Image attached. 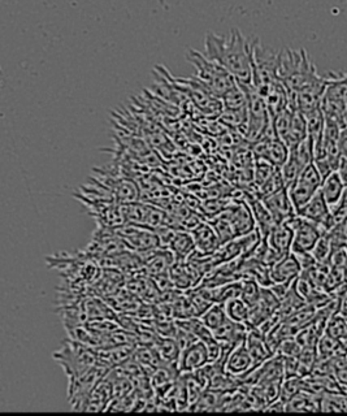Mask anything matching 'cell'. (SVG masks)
Segmentation results:
<instances>
[{
    "label": "cell",
    "instance_id": "cell-1",
    "mask_svg": "<svg viewBox=\"0 0 347 416\" xmlns=\"http://www.w3.org/2000/svg\"><path fill=\"white\" fill-rule=\"evenodd\" d=\"M205 56L236 79L239 84L253 81V42L246 40L242 33L233 29L229 38L213 33L205 35Z\"/></svg>",
    "mask_w": 347,
    "mask_h": 416
},
{
    "label": "cell",
    "instance_id": "cell-2",
    "mask_svg": "<svg viewBox=\"0 0 347 416\" xmlns=\"http://www.w3.org/2000/svg\"><path fill=\"white\" fill-rule=\"evenodd\" d=\"M278 77L284 82L289 93H298L302 89L320 79L315 65L309 60L305 50H286L280 54Z\"/></svg>",
    "mask_w": 347,
    "mask_h": 416
},
{
    "label": "cell",
    "instance_id": "cell-3",
    "mask_svg": "<svg viewBox=\"0 0 347 416\" xmlns=\"http://www.w3.org/2000/svg\"><path fill=\"white\" fill-rule=\"evenodd\" d=\"M186 59L197 69L195 79L198 82L202 84L215 96L222 98L237 85L236 79L227 69H224L220 64L208 59L197 50H189Z\"/></svg>",
    "mask_w": 347,
    "mask_h": 416
},
{
    "label": "cell",
    "instance_id": "cell-4",
    "mask_svg": "<svg viewBox=\"0 0 347 416\" xmlns=\"http://www.w3.org/2000/svg\"><path fill=\"white\" fill-rule=\"evenodd\" d=\"M324 116L336 121L342 129L347 126V73H331L322 101Z\"/></svg>",
    "mask_w": 347,
    "mask_h": 416
},
{
    "label": "cell",
    "instance_id": "cell-5",
    "mask_svg": "<svg viewBox=\"0 0 347 416\" xmlns=\"http://www.w3.org/2000/svg\"><path fill=\"white\" fill-rule=\"evenodd\" d=\"M322 185H323V176L320 174L314 163L302 171L297 181L288 188L289 196L297 213L305 204L309 202V199L322 189Z\"/></svg>",
    "mask_w": 347,
    "mask_h": 416
},
{
    "label": "cell",
    "instance_id": "cell-6",
    "mask_svg": "<svg viewBox=\"0 0 347 416\" xmlns=\"http://www.w3.org/2000/svg\"><path fill=\"white\" fill-rule=\"evenodd\" d=\"M286 223L294 230L292 252H312L320 237L325 233L320 225H317L314 221L302 218L300 215L292 216V219L286 220Z\"/></svg>",
    "mask_w": 347,
    "mask_h": 416
},
{
    "label": "cell",
    "instance_id": "cell-7",
    "mask_svg": "<svg viewBox=\"0 0 347 416\" xmlns=\"http://www.w3.org/2000/svg\"><path fill=\"white\" fill-rule=\"evenodd\" d=\"M116 233L121 237V240L130 250L147 252L160 249L158 233L152 229L144 228L141 225L125 224V227L118 229Z\"/></svg>",
    "mask_w": 347,
    "mask_h": 416
},
{
    "label": "cell",
    "instance_id": "cell-8",
    "mask_svg": "<svg viewBox=\"0 0 347 416\" xmlns=\"http://www.w3.org/2000/svg\"><path fill=\"white\" fill-rule=\"evenodd\" d=\"M297 215L307 220L314 221L324 229L325 233L331 230L336 225L331 216V207L325 201L322 190H319L315 196L309 199V202L300 208Z\"/></svg>",
    "mask_w": 347,
    "mask_h": 416
},
{
    "label": "cell",
    "instance_id": "cell-9",
    "mask_svg": "<svg viewBox=\"0 0 347 416\" xmlns=\"http://www.w3.org/2000/svg\"><path fill=\"white\" fill-rule=\"evenodd\" d=\"M222 213L232 223L237 237L245 236L247 233L256 229V223L254 219L253 211H251V207L247 201L229 204Z\"/></svg>",
    "mask_w": 347,
    "mask_h": 416
},
{
    "label": "cell",
    "instance_id": "cell-10",
    "mask_svg": "<svg viewBox=\"0 0 347 416\" xmlns=\"http://www.w3.org/2000/svg\"><path fill=\"white\" fill-rule=\"evenodd\" d=\"M208 363H210V354H208L207 345L203 341L198 339L182 350L177 366L182 375V373L195 372L198 369L205 367Z\"/></svg>",
    "mask_w": 347,
    "mask_h": 416
},
{
    "label": "cell",
    "instance_id": "cell-11",
    "mask_svg": "<svg viewBox=\"0 0 347 416\" xmlns=\"http://www.w3.org/2000/svg\"><path fill=\"white\" fill-rule=\"evenodd\" d=\"M261 201L268 208L269 213H272L277 224L289 220V219H292V216L297 215L288 188L281 189L271 196H264V198H261Z\"/></svg>",
    "mask_w": 347,
    "mask_h": 416
},
{
    "label": "cell",
    "instance_id": "cell-12",
    "mask_svg": "<svg viewBox=\"0 0 347 416\" xmlns=\"http://www.w3.org/2000/svg\"><path fill=\"white\" fill-rule=\"evenodd\" d=\"M255 369L253 356L249 352L246 342H242L236 346L230 353H229L227 361H225V371L229 375L237 377L238 380L246 376L249 372H251Z\"/></svg>",
    "mask_w": 347,
    "mask_h": 416
},
{
    "label": "cell",
    "instance_id": "cell-13",
    "mask_svg": "<svg viewBox=\"0 0 347 416\" xmlns=\"http://www.w3.org/2000/svg\"><path fill=\"white\" fill-rule=\"evenodd\" d=\"M302 274V267L294 252H289L273 266L269 267V275L272 283H292Z\"/></svg>",
    "mask_w": 347,
    "mask_h": 416
},
{
    "label": "cell",
    "instance_id": "cell-14",
    "mask_svg": "<svg viewBox=\"0 0 347 416\" xmlns=\"http://www.w3.org/2000/svg\"><path fill=\"white\" fill-rule=\"evenodd\" d=\"M195 241L197 252L203 255H213L220 249V238L210 223H200L197 228L190 230Z\"/></svg>",
    "mask_w": 347,
    "mask_h": 416
},
{
    "label": "cell",
    "instance_id": "cell-15",
    "mask_svg": "<svg viewBox=\"0 0 347 416\" xmlns=\"http://www.w3.org/2000/svg\"><path fill=\"white\" fill-rule=\"evenodd\" d=\"M268 244L281 257L292 252V240H294V230L292 227L284 221L278 223L273 229L269 232L268 237L266 238Z\"/></svg>",
    "mask_w": 347,
    "mask_h": 416
},
{
    "label": "cell",
    "instance_id": "cell-16",
    "mask_svg": "<svg viewBox=\"0 0 347 416\" xmlns=\"http://www.w3.org/2000/svg\"><path fill=\"white\" fill-rule=\"evenodd\" d=\"M247 202L251 207L254 219L256 223V228L261 230L263 238H267L269 232L276 225V220L273 219L272 213H269L268 208L266 207V204L263 203V201L259 196H250V198L247 199Z\"/></svg>",
    "mask_w": 347,
    "mask_h": 416
},
{
    "label": "cell",
    "instance_id": "cell-17",
    "mask_svg": "<svg viewBox=\"0 0 347 416\" xmlns=\"http://www.w3.org/2000/svg\"><path fill=\"white\" fill-rule=\"evenodd\" d=\"M171 252H174L176 260H188L190 255L197 250L195 241L191 232L186 230H176L174 240L169 244Z\"/></svg>",
    "mask_w": 347,
    "mask_h": 416
},
{
    "label": "cell",
    "instance_id": "cell-18",
    "mask_svg": "<svg viewBox=\"0 0 347 416\" xmlns=\"http://www.w3.org/2000/svg\"><path fill=\"white\" fill-rule=\"evenodd\" d=\"M317 394L309 392H300L292 400L286 403V411H319L322 410V398L316 397Z\"/></svg>",
    "mask_w": 347,
    "mask_h": 416
},
{
    "label": "cell",
    "instance_id": "cell-19",
    "mask_svg": "<svg viewBox=\"0 0 347 416\" xmlns=\"http://www.w3.org/2000/svg\"><path fill=\"white\" fill-rule=\"evenodd\" d=\"M345 188L346 186H345L342 179L339 177V172L334 171L328 177L324 179L323 185H322L320 190L323 193L325 201L329 204V207H333L334 204L339 202Z\"/></svg>",
    "mask_w": 347,
    "mask_h": 416
},
{
    "label": "cell",
    "instance_id": "cell-20",
    "mask_svg": "<svg viewBox=\"0 0 347 416\" xmlns=\"http://www.w3.org/2000/svg\"><path fill=\"white\" fill-rule=\"evenodd\" d=\"M154 347L157 349L160 358L164 361V363H177L180 358V346L177 344L176 338L164 337V336H158Z\"/></svg>",
    "mask_w": 347,
    "mask_h": 416
},
{
    "label": "cell",
    "instance_id": "cell-21",
    "mask_svg": "<svg viewBox=\"0 0 347 416\" xmlns=\"http://www.w3.org/2000/svg\"><path fill=\"white\" fill-rule=\"evenodd\" d=\"M224 393L216 392L213 389L207 388L205 392L200 394L189 410L191 411H220L221 400Z\"/></svg>",
    "mask_w": 347,
    "mask_h": 416
},
{
    "label": "cell",
    "instance_id": "cell-22",
    "mask_svg": "<svg viewBox=\"0 0 347 416\" xmlns=\"http://www.w3.org/2000/svg\"><path fill=\"white\" fill-rule=\"evenodd\" d=\"M199 319L203 322L208 330H215L221 327L224 322L228 320V315L225 311V306L221 303H213L208 307L203 314L199 316Z\"/></svg>",
    "mask_w": 347,
    "mask_h": 416
},
{
    "label": "cell",
    "instance_id": "cell-23",
    "mask_svg": "<svg viewBox=\"0 0 347 416\" xmlns=\"http://www.w3.org/2000/svg\"><path fill=\"white\" fill-rule=\"evenodd\" d=\"M212 289L213 300L215 303L225 305L228 300L234 298H241L242 291V280L232 281V283H224Z\"/></svg>",
    "mask_w": 347,
    "mask_h": 416
},
{
    "label": "cell",
    "instance_id": "cell-24",
    "mask_svg": "<svg viewBox=\"0 0 347 416\" xmlns=\"http://www.w3.org/2000/svg\"><path fill=\"white\" fill-rule=\"evenodd\" d=\"M84 310L86 313L89 319H116V315L113 314V310L107 306L103 300L98 298H89L84 302Z\"/></svg>",
    "mask_w": 347,
    "mask_h": 416
},
{
    "label": "cell",
    "instance_id": "cell-25",
    "mask_svg": "<svg viewBox=\"0 0 347 416\" xmlns=\"http://www.w3.org/2000/svg\"><path fill=\"white\" fill-rule=\"evenodd\" d=\"M224 306H225V311H227V315L230 320L236 322H245V324L249 320L250 307L247 306L242 299H230Z\"/></svg>",
    "mask_w": 347,
    "mask_h": 416
},
{
    "label": "cell",
    "instance_id": "cell-26",
    "mask_svg": "<svg viewBox=\"0 0 347 416\" xmlns=\"http://www.w3.org/2000/svg\"><path fill=\"white\" fill-rule=\"evenodd\" d=\"M305 390V377H289L285 378L281 385V392H280V400H284L288 403L289 400H292L297 394Z\"/></svg>",
    "mask_w": 347,
    "mask_h": 416
},
{
    "label": "cell",
    "instance_id": "cell-27",
    "mask_svg": "<svg viewBox=\"0 0 347 416\" xmlns=\"http://www.w3.org/2000/svg\"><path fill=\"white\" fill-rule=\"evenodd\" d=\"M261 283L255 281L253 279H242V291H241V299L245 302L249 307H253L258 303L261 294Z\"/></svg>",
    "mask_w": 347,
    "mask_h": 416
},
{
    "label": "cell",
    "instance_id": "cell-28",
    "mask_svg": "<svg viewBox=\"0 0 347 416\" xmlns=\"http://www.w3.org/2000/svg\"><path fill=\"white\" fill-rule=\"evenodd\" d=\"M311 252L315 257L317 263H329L331 252H333V242H331V235L324 233L323 236L320 237L319 242L314 247V250Z\"/></svg>",
    "mask_w": 347,
    "mask_h": 416
},
{
    "label": "cell",
    "instance_id": "cell-29",
    "mask_svg": "<svg viewBox=\"0 0 347 416\" xmlns=\"http://www.w3.org/2000/svg\"><path fill=\"white\" fill-rule=\"evenodd\" d=\"M276 171L277 167H275L272 163H269L268 160L256 159L255 160V167H254V181H255L256 186L261 188V185L268 179H271V176Z\"/></svg>",
    "mask_w": 347,
    "mask_h": 416
},
{
    "label": "cell",
    "instance_id": "cell-30",
    "mask_svg": "<svg viewBox=\"0 0 347 416\" xmlns=\"http://www.w3.org/2000/svg\"><path fill=\"white\" fill-rule=\"evenodd\" d=\"M331 216H333V220L334 224H342V223H346L347 221V186L343 190L342 196L339 198V202L334 204L333 207H331ZM334 225V227H336Z\"/></svg>",
    "mask_w": 347,
    "mask_h": 416
},
{
    "label": "cell",
    "instance_id": "cell-31",
    "mask_svg": "<svg viewBox=\"0 0 347 416\" xmlns=\"http://www.w3.org/2000/svg\"><path fill=\"white\" fill-rule=\"evenodd\" d=\"M302 352V346L298 344L295 337L286 338L278 347L277 354L283 356H298Z\"/></svg>",
    "mask_w": 347,
    "mask_h": 416
},
{
    "label": "cell",
    "instance_id": "cell-32",
    "mask_svg": "<svg viewBox=\"0 0 347 416\" xmlns=\"http://www.w3.org/2000/svg\"><path fill=\"white\" fill-rule=\"evenodd\" d=\"M294 254H295L297 259L300 262L302 272L303 271H309L317 264V260L312 255V252H294Z\"/></svg>",
    "mask_w": 347,
    "mask_h": 416
},
{
    "label": "cell",
    "instance_id": "cell-33",
    "mask_svg": "<svg viewBox=\"0 0 347 416\" xmlns=\"http://www.w3.org/2000/svg\"><path fill=\"white\" fill-rule=\"evenodd\" d=\"M337 172H339V177L343 181L345 186H347V157L341 155L339 167H337Z\"/></svg>",
    "mask_w": 347,
    "mask_h": 416
},
{
    "label": "cell",
    "instance_id": "cell-34",
    "mask_svg": "<svg viewBox=\"0 0 347 416\" xmlns=\"http://www.w3.org/2000/svg\"><path fill=\"white\" fill-rule=\"evenodd\" d=\"M341 137H345V138H347V126L343 130H342V135H341Z\"/></svg>",
    "mask_w": 347,
    "mask_h": 416
}]
</instances>
